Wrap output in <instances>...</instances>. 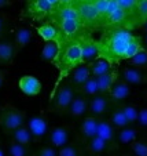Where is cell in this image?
<instances>
[{
	"instance_id": "obj_1",
	"label": "cell",
	"mask_w": 147,
	"mask_h": 156,
	"mask_svg": "<svg viewBox=\"0 0 147 156\" xmlns=\"http://www.w3.org/2000/svg\"><path fill=\"white\" fill-rule=\"evenodd\" d=\"M135 37L129 29L125 28H115L107 29L98 40L99 47V58H106L113 65L124 61V55L127 51L128 44Z\"/></svg>"
},
{
	"instance_id": "obj_2",
	"label": "cell",
	"mask_w": 147,
	"mask_h": 156,
	"mask_svg": "<svg viewBox=\"0 0 147 156\" xmlns=\"http://www.w3.org/2000/svg\"><path fill=\"white\" fill-rule=\"evenodd\" d=\"M56 66L59 75L58 80H56L54 90L61 84L62 82H65L66 77L80 65H82V53H81V43L79 40H69L61 44V50H59L58 57L55 61L52 62Z\"/></svg>"
},
{
	"instance_id": "obj_3",
	"label": "cell",
	"mask_w": 147,
	"mask_h": 156,
	"mask_svg": "<svg viewBox=\"0 0 147 156\" xmlns=\"http://www.w3.org/2000/svg\"><path fill=\"white\" fill-rule=\"evenodd\" d=\"M76 88L70 82H62L55 90H52L50 97L48 111L56 115H66L69 113L72 101L76 95Z\"/></svg>"
},
{
	"instance_id": "obj_4",
	"label": "cell",
	"mask_w": 147,
	"mask_h": 156,
	"mask_svg": "<svg viewBox=\"0 0 147 156\" xmlns=\"http://www.w3.org/2000/svg\"><path fill=\"white\" fill-rule=\"evenodd\" d=\"M28 122L26 112L12 104H4L0 108V127L7 136H11L15 130L25 126Z\"/></svg>"
},
{
	"instance_id": "obj_5",
	"label": "cell",
	"mask_w": 147,
	"mask_h": 156,
	"mask_svg": "<svg viewBox=\"0 0 147 156\" xmlns=\"http://www.w3.org/2000/svg\"><path fill=\"white\" fill-rule=\"evenodd\" d=\"M73 6L77 9L80 15V21L84 25L85 29H98L102 27V18H100L99 12H98L96 7L92 2H87V0H76Z\"/></svg>"
},
{
	"instance_id": "obj_6",
	"label": "cell",
	"mask_w": 147,
	"mask_h": 156,
	"mask_svg": "<svg viewBox=\"0 0 147 156\" xmlns=\"http://www.w3.org/2000/svg\"><path fill=\"white\" fill-rule=\"evenodd\" d=\"M70 134H72V130H70V127L66 126V124L54 126L50 129L45 140H47L48 145L56 148V149H61L62 147H65V145H68L69 142H72Z\"/></svg>"
},
{
	"instance_id": "obj_7",
	"label": "cell",
	"mask_w": 147,
	"mask_h": 156,
	"mask_svg": "<svg viewBox=\"0 0 147 156\" xmlns=\"http://www.w3.org/2000/svg\"><path fill=\"white\" fill-rule=\"evenodd\" d=\"M26 126L32 133L35 142L43 141L50 131V123H48V119L44 115H36L29 118L26 122Z\"/></svg>"
},
{
	"instance_id": "obj_8",
	"label": "cell",
	"mask_w": 147,
	"mask_h": 156,
	"mask_svg": "<svg viewBox=\"0 0 147 156\" xmlns=\"http://www.w3.org/2000/svg\"><path fill=\"white\" fill-rule=\"evenodd\" d=\"M113 104L114 102L112 101L109 94H102L100 93V94L95 95V97H91L89 98V113L88 115L103 119V116L110 111Z\"/></svg>"
},
{
	"instance_id": "obj_9",
	"label": "cell",
	"mask_w": 147,
	"mask_h": 156,
	"mask_svg": "<svg viewBox=\"0 0 147 156\" xmlns=\"http://www.w3.org/2000/svg\"><path fill=\"white\" fill-rule=\"evenodd\" d=\"M54 7L47 0H26V15L33 21H41L51 15Z\"/></svg>"
},
{
	"instance_id": "obj_10",
	"label": "cell",
	"mask_w": 147,
	"mask_h": 156,
	"mask_svg": "<svg viewBox=\"0 0 147 156\" xmlns=\"http://www.w3.org/2000/svg\"><path fill=\"white\" fill-rule=\"evenodd\" d=\"M120 79L125 80L131 86H139V84H147V73L142 69H138L135 66H122L120 71Z\"/></svg>"
},
{
	"instance_id": "obj_11",
	"label": "cell",
	"mask_w": 147,
	"mask_h": 156,
	"mask_svg": "<svg viewBox=\"0 0 147 156\" xmlns=\"http://www.w3.org/2000/svg\"><path fill=\"white\" fill-rule=\"evenodd\" d=\"M99 118H95V116H85L82 119V123L80 124V131H79V141L81 144L87 142L88 140H91L92 137L96 136L98 131V126H99Z\"/></svg>"
},
{
	"instance_id": "obj_12",
	"label": "cell",
	"mask_w": 147,
	"mask_h": 156,
	"mask_svg": "<svg viewBox=\"0 0 147 156\" xmlns=\"http://www.w3.org/2000/svg\"><path fill=\"white\" fill-rule=\"evenodd\" d=\"M88 113H89V97L76 93L68 115H70L74 119H80L88 116Z\"/></svg>"
},
{
	"instance_id": "obj_13",
	"label": "cell",
	"mask_w": 147,
	"mask_h": 156,
	"mask_svg": "<svg viewBox=\"0 0 147 156\" xmlns=\"http://www.w3.org/2000/svg\"><path fill=\"white\" fill-rule=\"evenodd\" d=\"M81 43V53H82V64H92L99 58V47L98 41L88 36H82L80 39Z\"/></svg>"
},
{
	"instance_id": "obj_14",
	"label": "cell",
	"mask_w": 147,
	"mask_h": 156,
	"mask_svg": "<svg viewBox=\"0 0 147 156\" xmlns=\"http://www.w3.org/2000/svg\"><path fill=\"white\" fill-rule=\"evenodd\" d=\"M18 87L28 97H36L41 93L43 86H41V82L38 80V77L33 76V75H25L19 79Z\"/></svg>"
},
{
	"instance_id": "obj_15",
	"label": "cell",
	"mask_w": 147,
	"mask_h": 156,
	"mask_svg": "<svg viewBox=\"0 0 147 156\" xmlns=\"http://www.w3.org/2000/svg\"><path fill=\"white\" fill-rule=\"evenodd\" d=\"M82 145H84V149L89 156H103L105 153H109L110 151L114 149L112 145L107 144L105 140H102L98 136L92 137L91 140H88Z\"/></svg>"
},
{
	"instance_id": "obj_16",
	"label": "cell",
	"mask_w": 147,
	"mask_h": 156,
	"mask_svg": "<svg viewBox=\"0 0 147 156\" xmlns=\"http://www.w3.org/2000/svg\"><path fill=\"white\" fill-rule=\"evenodd\" d=\"M92 77L91 72V65L89 64H82L80 66H77L70 75H69V82L73 84V87L76 88V91L80 87L85 84L87 80H89Z\"/></svg>"
},
{
	"instance_id": "obj_17",
	"label": "cell",
	"mask_w": 147,
	"mask_h": 156,
	"mask_svg": "<svg viewBox=\"0 0 147 156\" xmlns=\"http://www.w3.org/2000/svg\"><path fill=\"white\" fill-rule=\"evenodd\" d=\"M131 93H132L131 84H128V83L122 79H118L117 82L114 83V86L112 87L109 95H110V98H112L113 102L120 104L121 105V102L127 100V98L131 95Z\"/></svg>"
},
{
	"instance_id": "obj_18",
	"label": "cell",
	"mask_w": 147,
	"mask_h": 156,
	"mask_svg": "<svg viewBox=\"0 0 147 156\" xmlns=\"http://www.w3.org/2000/svg\"><path fill=\"white\" fill-rule=\"evenodd\" d=\"M96 136L100 137L102 140L110 144L113 148H117V141H115V137H117V130L112 126L109 120L106 119H100L99 120V126H98V131H96Z\"/></svg>"
},
{
	"instance_id": "obj_19",
	"label": "cell",
	"mask_w": 147,
	"mask_h": 156,
	"mask_svg": "<svg viewBox=\"0 0 147 156\" xmlns=\"http://www.w3.org/2000/svg\"><path fill=\"white\" fill-rule=\"evenodd\" d=\"M37 33L44 41H56L59 44L63 43V37H62L61 30L55 25L51 24V22H45V24L40 25L37 28Z\"/></svg>"
},
{
	"instance_id": "obj_20",
	"label": "cell",
	"mask_w": 147,
	"mask_h": 156,
	"mask_svg": "<svg viewBox=\"0 0 147 156\" xmlns=\"http://www.w3.org/2000/svg\"><path fill=\"white\" fill-rule=\"evenodd\" d=\"M18 54L14 41L0 40V66H10Z\"/></svg>"
},
{
	"instance_id": "obj_21",
	"label": "cell",
	"mask_w": 147,
	"mask_h": 156,
	"mask_svg": "<svg viewBox=\"0 0 147 156\" xmlns=\"http://www.w3.org/2000/svg\"><path fill=\"white\" fill-rule=\"evenodd\" d=\"M139 129L133 126H128L125 129H121L117 131V137H115V141L117 144L121 145H128L129 147L131 144H133L135 141L139 140Z\"/></svg>"
},
{
	"instance_id": "obj_22",
	"label": "cell",
	"mask_w": 147,
	"mask_h": 156,
	"mask_svg": "<svg viewBox=\"0 0 147 156\" xmlns=\"http://www.w3.org/2000/svg\"><path fill=\"white\" fill-rule=\"evenodd\" d=\"M118 79H120V72L114 71V69H113L112 72H109V73L96 77L100 93H102V94H109L110 90H112V87L114 86V83L117 82Z\"/></svg>"
},
{
	"instance_id": "obj_23",
	"label": "cell",
	"mask_w": 147,
	"mask_h": 156,
	"mask_svg": "<svg viewBox=\"0 0 147 156\" xmlns=\"http://www.w3.org/2000/svg\"><path fill=\"white\" fill-rule=\"evenodd\" d=\"M89 65H91V72H92V76L94 77H99V76H102V75H106L114 69L113 68L114 65L106 58H98L96 61H94Z\"/></svg>"
},
{
	"instance_id": "obj_24",
	"label": "cell",
	"mask_w": 147,
	"mask_h": 156,
	"mask_svg": "<svg viewBox=\"0 0 147 156\" xmlns=\"http://www.w3.org/2000/svg\"><path fill=\"white\" fill-rule=\"evenodd\" d=\"M58 156H85V149L81 142L76 140L58 149Z\"/></svg>"
},
{
	"instance_id": "obj_25",
	"label": "cell",
	"mask_w": 147,
	"mask_h": 156,
	"mask_svg": "<svg viewBox=\"0 0 147 156\" xmlns=\"http://www.w3.org/2000/svg\"><path fill=\"white\" fill-rule=\"evenodd\" d=\"M30 40H32V32L25 27L18 28L17 32H15V37H14V44H15V48H17L18 53L22 48L26 47Z\"/></svg>"
},
{
	"instance_id": "obj_26",
	"label": "cell",
	"mask_w": 147,
	"mask_h": 156,
	"mask_svg": "<svg viewBox=\"0 0 147 156\" xmlns=\"http://www.w3.org/2000/svg\"><path fill=\"white\" fill-rule=\"evenodd\" d=\"M107 120L112 123V126L114 127L117 131H118V130H121V129H125V127L129 126V123H128L127 118H125V115H124L122 109H121L120 105H118L115 109H113Z\"/></svg>"
},
{
	"instance_id": "obj_27",
	"label": "cell",
	"mask_w": 147,
	"mask_h": 156,
	"mask_svg": "<svg viewBox=\"0 0 147 156\" xmlns=\"http://www.w3.org/2000/svg\"><path fill=\"white\" fill-rule=\"evenodd\" d=\"M59 50H61V44L56 41H45L43 51H41V59L47 62H54L58 57Z\"/></svg>"
},
{
	"instance_id": "obj_28",
	"label": "cell",
	"mask_w": 147,
	"mask_h": 156,
	"mask_svg": "<svg viewBox=\"0 0 147 156\" xmlns=\"http://www.w3.org/2000/svg\"><path fill=\"white\" fill-rule=\"evenodd\" d=\"M10 138L14 140V141H17V142H19V144H24V145H30L32 142H35L33 141L32 133H30V130L28 129L26 124L22 126V127H19L18 130H15L11 136H10Z\"/></svg>"
},
{
	"instance_id": "obj_29",
	"label": "cell",
	"mask_w": 147,
	"mask_h": 156,
	"mask_svg": "<svg viewBox=\"0 0 147 156\" xmlns=\"http://www.w3.org/2000/svg\"><path fill=\"white\" fill-rule=\"evenodd\" d=\"M77 93H80V94H84V95H87V97H89V98L95 97V95H98V94H100L99 84H98L96 77L92 76L89 80H87L85 84L77 90Z\"/></svg>"
},
{
	"instance_id": "obj_30",
	"label": "cell",
	"mask_w": 147,
	"mask_h": 156,
	"mask_svg": "<svg viewBox=\"0 0 147 156\" xmlns=\"http://www.w3.org/2000/svg\"><path fill=\"white\" fill-rule=\"evenodd\" d=\"M127 64L131 65V66H135V68L147 72V50L146 48H142L135 57L128 59Z\"/></svg>"
},
{
	"instance_id": "obj_31",
	"label": "cell",
	"mask_w": 147,
	"mask_h": 156,
	"mask_svg": "<svg viewBox=\"0 0 147 156\" xmlns=\"http://www.w3.org/2000/svg\"><path fill=\"white\" fill-rule=\"evenodd\" d=\"M7 151H8V156H29V145L19 144L11 138H10Z\"/></svg>"
},
{
	"instance_id": "obj_32",
	"label": "cell",
	"mask_w": 147,
	"mask_h": 156,
	"mask_svg": "<svg viewBox=\"0 0 147 156\" xmlns=\"http://www.w3.org/2000/svg\"><path fill=\"white\" fill-rule=\"evenodd\" d=\"M131 155L133 156H147V137L146 138H139L133 144L129 145Z\"/></svg>"
},
{
	"instance_id": "obj_33",
	"label": "cell",
	"mask_w": 147,
	"mask_h": 156,
	"mask_svg": "<svg viewBox=\"0 0 147 156\" xmlns=\"http://www.w3.org/2000/svg\"><path fill=\"white\" fill-rule=\"evenodd\" d=\"M121 109H122L124 115L127 118L129 126L138 123V118H139V108L135 105H120Z\"/></svg>"
},
{
	"instance_id": "obj_34",
	"label": "cell",
	"mask_w": 147,
	"mask_h": 156,
	"mask_svg": "<svg viewBox=\"0 0 147 156\" xmlns=\"http://www.w3.org/2000/svg\"><path fill=\"white\" fill-rule=\"evenodd\" d=\"M117 2H118V6H120L122 10H125L128 14L132 15V17L136 20V22H138V18H136V10H138L139 0H117Z\"/></svg>"
},
{
	"instance_id": "obj_35",
	"label": "cell",
	"mask_w": 147,
	"mask_h": 156,
	"mask_svg": "<svg viewBox=\"0 0 147 156\" xmlns=\"http://www.w3.org/2000/svg\"><path fill=\"white\" fill-rule=\"evenodd\" d=\"M136 18H138V27L143 21L147 20V0H139L138 10H136Z\"/></svg>"
},
{
	"instance_id": "obj_36",
	"label": "cell",
	"mask_w": 147,
	"mask_h": 156,
	"mask_svg": "<svg viewBox=\"0 0 147 156\" xmlns=\"http://www.w3.org/2000/svg\"><path fill=\"white\" fill-rule=\"evenodd\" d=\"M92 3H94V4H95V7H96L98 12H99L100 18H102V25H103V20H105L106 11H107V9H109L110 0H94Z\"/></svg>"
},
{
	"instance_id": "obj_37",
	"label": "cell",
	"mask_w": 147,
	"mask_h": 156,
	"mask_svg": "<svg viewBox=\"0 0 147 156\" xmlns=\"http://www.w3.org/2000/svg\"><path fill=\"white\" fill-rule=\"evenodd\" d=\"M35 156H58V149L45 144L38 148V151L35 153Z\"/></svg>"
},
{
	"instance_id": "obj_38",
	"label": "cell",
	"mask_w": 147,
	"mask_h": 156,
	"mask_svg": "<svg viewBox=\"0 0 147 156\" xmlns=\"http://www.w3.org/2000/svg\"><path fill=\"white\" fill-rule=\"evenodd\" d=\"M138 124L142 129H147V106L139 109V118H138Z\"/></svg>"
},
{
	"instance_id": "obj_39",
	"label": "cell",
	"mask_w": 147,
	"mask_h": 156,
	"mask_svg": "<svg viewBox=\"0 0 147 156\" xmlns=\"http://www.w3.org/2000/svg\"><path fill=\"white\" fill-rule=\"evenodd\" d=\"M8 24H10V18L6 14L0 12V37H3L6 35L7 29H8Z\"/></svg>"
},
{
	"instance_id": "obj_40",
	"label": "cell",
	"mask_w": 147,
	"mask_h": 156,
	"mask_svg": "<svg viewBox=\"0 0 147 156\" xmlns=\"http://www.w3.org/2000/svg\"><path fill=\"white\" fill-rule=\"evenodd\" d=\"M8 75V72L6 69H0V87H3L4 82H6V77Z\"/></svg>"
},
{
	"instance_id": "obj_41",
	"label": "cell",
	"mask_w": 147,
	"mask_h": 156,
	"mask_svg": "<svg viewBox=\"0 0 147 156\" xmlns=\"http://www.w3.org/2000/svg\"><path fill=\"white\" fill-rule=\"evenodd\" d=\"M12 4V0H0V9H4V7H8Z\"/></svg>"
},
{
	"instance_id": "obj_42",
	"label": "cell",
	"mask_w": 147,
	"mask_h": 156,
	"mask_svg": "<svg viewBox=\"0 0 147 156\" xmlns=\"http://www.w3.org/2000/svg\"><path fill=\"white\" fill-rule=\"evenodd\" d=\"M138 29H140L143 33H147V20H146V21H143L142 24H139Z\"/></svg>"
},
{
	"instance_id": "obj_43",
	"label": "cell",
	"mask_w": 147,
	"mask_h": 156,
	"mask_svg": "<svg viewBox=\"0 0 147 156\" xmlns=\"http://www.w3.org/2000/svg\"><path fill=\"white\" fill-rule=\"evenodd\" d=\"M74 0H59V6H69V4H73Z\"/></svg>"
},
{
	"instance_id": "obj_44",
	"label": "cell",
	"mask_w": 147,
	"mask_h": 156,
	"mask_svg": "<svg viewBox=\"0 0 147 156\" xmlns=\"http://www.w3.org/2000/svg\"><path fill=\"white\" fill-rule=\"evenodd\" d=\"M140 40H142V44H143V47L147 50V33H144V35L142 36Z\"/></svg>"
},
{
	"instance_id": "obj_45",
	"label": "cell",
	"mask_w": 147,
	"mask_h": 156,
	"mask_svg": "<svg viewBox=\"0 0 147 156\" xmlns=\"http://www.w3.org/2000/svg\"><path fill=\"white\" fill-rule=\"evenodd\" d=\"M47 2L54 7V9H56V7L59 6V0H47Z\"/></svg>"
},
{
	"instance_id": "obj_46",
	"label": "cell",
	"mask_w": 147,
	"mask_h": 156,
	"mask_svg": "<svg viewBox=\"0 0 147 156\" xmlns=\"http://www.w3.org/2000/svg\"><path fill=\"white\" fill-rule=\"evenodd\" d=\"M117 156H133V155H131V153H121V155H117Z\"/></svg>"
},
{
	"instance_id": "obj_47",
	"label": "cell",
	"mask_w": 147,
	"mask_h": 156,
	"mask_svg": "<svg viewBox=\"0 0 147 156\" xmlns=\"http://www.w3.org/2000/svg\"><path fill=\"white\" fill-rule=\"evenodd\" d=\"M144 97H146V100H147V93H146V95H144Z\"/></svg>"
},
{
	"instance_id": "obj_48",
	"label": "cell",
	"mask_w": 147,
	"mask_h": 156,
	"mask_svg": "<svg viewBox=\"0 0 147 156\" xmlns=\"http://www.w3.org/2000/svg\"><path fill=\"white\" fill-rule=\"evenodd\" d=\"M87 2H94V0H87Z\"/></svg>"
},
{
	"instance_id": "obj_49",
	"label": "cell",
	"mask_w": 147,
	"mask_h": 156,
	"mask_svg": "<svg viewBox=\"0 0 147 156\" xmlns=\"http://www.w3.org/2000/svg\"><path fill=\"white\" fill-rule=\"evenodd\" d=\"M0 147H2V141H0Z\"/></svg>"
}]
</instances>
